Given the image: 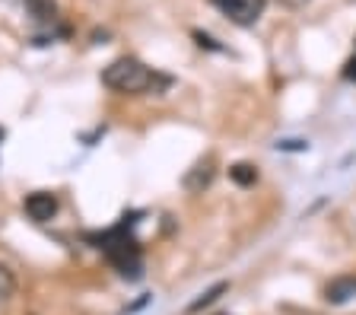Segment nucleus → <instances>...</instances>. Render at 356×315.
<instances>
[{
    "label": "nucleus",
    "mask_w": 356,
    "mask_h": 315,
    "mask_svg": "<svg viewBox=\"0 0 356 315\" xmlns=\"http://www.w3.org/2000/svg\"><path fill=\"white\" fill-rule=\"evenodd\" d=\"M26 16V23L32 26V42L35 45H48L54 38L67 35V29L60 26L58 16V3L54 0H7Z\"/></svg>",
    "instance_id": "obj_3"
},
{
    "label": "nucleus",
    "mask_w": 356,
    "mask_h": 315,
    "mask_svg": "<svg viewBox=\"0 0 356 315\" xmlns=\"http://www.w3.org/2000/svg\"><path fill=\"white\" fill-rule=\"evenodd\" d=\"M226 290H229V284H216L213 290H207V293H204V296H200L197 302H191V312H200V309H204V306H210V302H213L216 296H220V293H226Z\"/></svg>",
    "instance_id": "obj_9"
},
{
    "label": "nucleus",
    "mask_w": 356,
    "mask_h": 315,
    "mask_svg": "<svg viewBox=\"0 0 356 315\" xmlns=\"http://www.w3.org/2000/svg\"><path fill=\"white\" fill-rule=\"evenodd\" d=\"M102 83L121 96H163L169 92L175 76L149 67L140 58H118L102 70Z\"/></svg>",
    "instance_id": "obj_2"
},
{
    "label": "nucleus",
    "mask_w": 356,
    "mask_h": 315,
    "mask_svg": "<svg viewBox=\"0 0 356 315\" xmlns=\"http://www.w3.org/2000/svg\"><path fill=\"white\" fill-rule=\"evenodd\" d=\"M22 207H26L29 220H35V223H48V220L58 213V197H54L51 191H32V195L22 201Z\"/></svg>",
    "instance_id": "obj_5"
},
{
    "label": "nucleus",
    "mask_w": 356,
    "mask_h": 315,
    "mask_svg": "<svg viewBox=\"0 0 356 315\" xmlns=\"http://www.w3.org/2000/svg\"><path fill=\"white\" fill-rule=\"evenodd\" d=\"M343 80H350V83H356V51H353V58L343 64Z\"/></svg>",
    "instance_id": "obj_10"
},
{
    "label": "nucleus",
    "mask_w": 356,
    "mask_h": 315,
    "mask_svg": "<svg viewBox=\"0 0 356 315\" xmlns=\"http://www.w3.org/2000/svg\"><path fill=\"white\" fill-rule=\"evenodd\" d=\"M3 134H7V131H3V128H0V140H3Z\"/></svg>",
    "instance_id": "obj_12"
},
{
    "label": "nucleus",
    "mask_w": 356,
    "mask_h": 315,
    "mask_svg": "<svg viewBox=\"0 0 356 315\" xmlns=\"http://www.w3.org/2000/svg\"><path fill=\"white\" fill-rule=\"evenodd\" d=\"M356 296V277H337L325 286V300L334 302V306H343Z\"/></svg>",
    "instance_id": "obj_6"
},
{
    "label": "nucleus",
    "mask_w": 356,
    "mask_h": 315,
    "mask_svg": "<svg viewBox=\"0 0 356 315\" xmlns=\"http://www.w3.org/2000/svg\"><path fill=\"white\" fill-rule=\"evenodd\" d=\"M137 217L140 213H124L115 226L102 229V233H86V242L92 248H99L108 264L118 270L124 280H140L143 277V248L134 236L137 229Z\"/></svg>",
    "instance_id": "obj_1"
},
{
    "label": "nucleus",
    "mask_w": 356,
    "mask_h": 315,
    "mask_svg": "<svg viewBox=\"0 0 356 315\" xmlns=\"http://www.w3.org/2000/svg\"><path fill=\"white\" fill-rule=\"evenodd\" d=\"M229 179L236 181V185H254V181H258V169H254V165H248V163H238V165H232L229 169Z\"/></svg>",
    "instance_id": "obj_7"
},
{
    "label": "nucleus",
    "mask_w": 356,
    "mask_h": 315,
    "mask_svg": "<svg viewBox=\"0 0 356 315\" xmlns=\"http://www.w3.org/2000/svg\"><path fill=\"white\" fill-rule=\"evenodd\" d=\"M13 293H16V277H13V270H10L7 264H0V306L13 300Z\"/></svg>",
    "instance_id": "obj_8"
},
{
    "label": "nucleus",
    "mask_w": 356,
    "mask_h": 315,
    "mask_svg": "<svg viewBox=\"0 0 356 315\" xmlns=\"http://www.w3.org/2000/svg\"><path fill=\"white\" fill-rule=\"evenodd\" d=\"M277 3H283L286 10H302V7H309L312 0H277Z\"/></svg>",
    "instance_id": "obj_11"
},
{
    "label": "nucleus",
    "mask_w": 356,
    "mask_h": 315,
    "mask_svg": "<svg viewBox=\"0 0 356 315\" xmlns=\"http://www.w3.org/2000/svg\"><path fill=\"white\" fill-rule=\"evenodd\" d=\"M222 16H229V23L236 26H254L264 13L267 0H210Z\"/></svg>",
    "instance_id": "obj_4"
}]
</instances>
